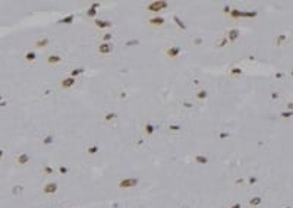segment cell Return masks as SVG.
I'll use <instances>...</instances> for the list:
<instances>
[{
    "label": "cell",
    "instance_id": "cell-38",
    "mask_svg": "<svg viewBox=\"0 0 293 208\" xmlns=\"http://www.w3.org/2000/svg\"><path fill=\"white\" fill-rule=\"evenodd\" d=\"M287 208H290V207H287Z\"/></svg>",
    "mask_w": 293,
    "mask_h": 208
},
{
    "label": "cell",
    "instance_id": "cell-34",
    "mask_svg": "<svg viewBox=\"0 0 293 208\" xmlns=\"http://www.w3.org/2000/svg\"><path fill=\"white\" fill-rule=\"evenodd\" d=\"M3 155H5V151H3L2 148H0V160H2V158H3Z\"/></svg>",
    "mask_w": 293,
    "mask_h": 208
},
{
    "label": "cell",
    "instance_id": "cell-9",
    "mask_svg": "<svg viewBox=\"0 0 293 208\" xmlns=\"http://www.w3.org/2000/svg\"><path fill=\"white\" fill-rule=\"evenodd\" d=\"M62 62V56L60 54H48L47 56V63L52 65V66H56Z\"/></svg>",
    "mask_w": 293,
    "mask_h": 208
},
{
    "label": "cell",
    "instance_id": "cell-16",
    "mask_svg": "<svg viewBox=\"0 0 293 208\" xmlns=\"http://www.w3.org/2000/svg\"><path fill=\"white\" fill-rule=\"evenodd\" d=\"M284 43H287V35L286 34H280V35L276 37V44L277 45H282Z\"/></svg>",
    "mask_w": 293,
    "mask_h": 208
},
{
    "label": "cell",
    "instance_id": "cell-13",
    "mask_svg": "<svg viewBox=\"0 0 293 208\" xmlns=\"http://www.w3.org/2000/svg\"><path fill=\"white\" fill-rule=\"evenodd\" d=\"M208 97V91L207 90H198L196 92H195V98L198 100V101H204Z\"/></svg>",
    "mask_w": 293,
    "mask_h": 208
},
{
    "label": "cell",
    "instance_id": "cell-17",
    "mask_svg": "<svg viewBox=\"0 0 293 208\" xmlns=\"http://www.w3.org/2000/svg\"><path fill=\"white\" fill-rule=\"evenodd\" d=\"M230 18L232 19H237V18H243V12H240L239 9H233V10H230Z\"/></svg>",
    "mask_w": 293,
    "mask_h": 208
},
{
    "label": "cell",
    "instance_id": "cell-23",
    "mask_svg": "<svg viewBox=\"0 0 293 208\" xmlns=\"http://www.w3.org/2000/svg\"><path fill=\"white\" fill-rule=\"evenodd\" d=\"M173 21H174V22L177 23V25H179V28H180L182 31H186V27H185V23H183V22H182V21H180L179 18H177V16H173Z\"/></svg>",
    "mask_w": 293,
    "mask_h": 208
},
{
    "label": "cell",
    "instance_id": "cell-8",
    "mask_svg": "<svg viewBox=\"0 0 293 208\" xmlns=\"http://www.w3.org/2000/svg\"><path fill=\"white\" fill-rule=\"evenodd\" d=\"M240 37V29H237V28H233V29H230L229 31V34H227V41H230V43H235L237 38Z\"/></svg>",
    "mask_w": 293,
    "mask_h": 208
},
{
    "label": "cell",
    "instance_id": "cell-6",
    "mask_svg": "<svg viewBox=\"0 0 293 208\" xmlns=\"http://www.w3.org/2000/svg\"><path fill=\"white\" fill-rule=\"evenodd\" d=\"M138 179H133V177H129V179H123V180H120L119 182V188H123V189H126V188H133V186H136L138 185Z\"/></svg>",
    "mask_w": 293,
    "mask_h": 208
},
{
    "label": "cell",
    "instance_id": "cell-12",
    "mask_svg": "<svg viewBox=\"0 0 293 208\" xmlns=\"http://www.w3.org/2000/svg\"><path fill=\"white\" fill-rule=\"evenodd\" d=\"M48 44H50V38H47V37H44V38H40V40L35 41V47H37V48H46Z\"/></svg>",
    "mask_w": 293,
    "mask_h": 208
},
{
    "label": "cell",
    "instance_id": "cell-3",
    "mask_svg": "<svg viewBox=\"0 0 293 208\" xmlns=\"http://www.w3.org/2000/svg\"><path fill=\"white\" fill-rule=\"evenodd\" d=\"M148 23L151 27H154V28H160V27H163L166 23V18L160 16V15H154V16L148 18Z\"/></svg>",
    "mask_w": 293,
    "mask_h": 208
},
{
    "label": "cell",
    "instance_id": "cell-37",
    "mask_svg": "<svg viewBox=\"0 0 293 208\" xmlns=\"http://www.w3.org/2000/svg\"><path fill=\"white\" fill-rule=\"evenodd\" d=\"M0 101H3V97H2V95H0Z\"/></svg>",
    "mask_w": 293,
    "mask_h": 208
},
{
    "label": "cell",
    "instance_id": "cell-26",
    "mask_svg": "<svg viewBox=\"0 0 293 208\" xmlns=\"http://www.w3.org/2000/svg\"><path fill=\"white\" fill-rule=\"evenodd\" d=\"M261 201H262V199H261L259 197H257V198L251 199V202H249V204H251V207H258V205L261 204Z\"/></svg>",
    "mask_w": 293,
    "mask_h": 208
},
{
    "label": "cell",
    "instance_id": "cell-27",
    "mask_svg": "<svg viewBox=\"0 0 293 208\" xmlns=\"http://www.w3.org/2000/svg\"><path fill=\"white\" fill-rule=\"evenodd\" d=\"M73 18H75V15H69V16H66V18H63L60 22H62V23H72V22H73Z\"/></svg>",
    "mask_w": 293,
    "mask_h": 208
},
{
    "label": "cell",
    "instance_id": "cell-18",
    "mask_svg": "<svg viewBox=\"0 0 293 208\" xmlns=\"http://www.w3.org/2000/svg\"><path fill=\"white\" fill-rule=\"evenodd\" d=\"M117 119V113H114V112H107L104 114V120L106 122H113V120H116Z\"/></svg>",
    "mask_w": 293,
    "mask_h": 208
},
{
    "label": "cell",
    "instance_id": "cell-2",
    "mask_svg": "<svg viewBox=\"0 0 293 208\" xmlns=\"http://www.w3.org/2000/svg\"><path fill=\"white\" fill-rule=\"evenodd\" d=\"M97 51H98V54H101V56H109V54L113 53V44H111V43H100Z\"/></svg>",
    "mask_w": 293,
    "mask_h": 208
},
{
    "label": "cell",
    "instance_id": "cell-15",
    "mask_svg": "<svg viewBox=\"0 0 293 208\" xmlns=\"http://www.w3.org/2000/svg\"><path fill=\"white\" fill-rule=\"evenodd\" d=\"M154 130H156V126L152 125V123H147L145 128H144V132H145L147 136H151L152 133H154Z\"/></svg>",
    "mask_w": 293,
    "mask_h": 208
},
{
    "label": "cell",
    "instance_id": "cell-24",
    "mask_svg": "<svg viewBox=\"0 0 293 208\" xmlns=\"http://www.w3.org/2000/svg\"><path fill=\"white\" fill-rule=\"evenodd\" d=\"M182 129V126L180 125H177V123H172V125H169V130L170 132H179Z\"/></svg>",
    "mask_w": 293,
    "mask_h": 208
},
{
    "label": "cell",
    "instance_id": "cell-21",
    "mask_svg": "<svg viewBox=\"0 0 293 208\" xmlns=\"http://www.w3.org/2000/svg\"><path fill=\"white\" fill-rule=\"evenodd\" d=\"M111 40H113L111 32H104L103 37H101V43H111Z\"/></svg>",
    "mask_w": 293,
    "mask_h": 208
},
{
    "label": "cell",
    "instance_id": "cell-4",
    "mask_svg": "<svg viewBox=\"0 0 293 208\" xmlns=\"http://www.w3.org/2000/svg\"><path fill=\"white\" fill-rule=\"evenodd\" d=\"M166 57H169V59H176L177 56H179L182 53V47L179 45H170L169 48H166Z\"/></svg>",
    "mask_w": 293,
    "mask_h": 208
},
{
    "label": "cell",
    "instance_id": "cell-14",
    "mask_svg": "<svg viewBox=\"0 0 293 208\" xmlns=\"http://www.w3.org/2000/svg\"><path fill=\"white\" fill-rule=\"evenodd\" d=\"M242 75H243V69H242V68H236V66H235V68L230 69V76H232V78L242 76Z\"/></svg>",
    "mask_w": 293,
    "mask_h": 208
},
{
    "label": "cell",
    "instance_id": "cell-22",
    "mask_svg": "<svg viewBox=\"0 0 293 208\" xmlns=\"http://www.w3.org/2000/svg\"><path fill=\"white\" fill-rule=\"evenodd\" d=\"M194 160H195L196 163H199V164H207V163H208V158H207L205 155H195Z\"/></svg>",
    "mask_w": 293,
    "mask_h": 208
},
{
    "label": "cell",
    "instance_id": "cell-19",
    "mask_svg": "<svg viewBox=\"0 0 293 208\" xmlns=\"http://www.w3.org/2000/svg\"><path fill=\"white\" fill-rule=\"evenodd\" d=\"M98 151H100V146H97V145H91V146H88V148H86V154L88 155H95Z\"/></svg>",
    "mask_w": 293,
    "mask_h": 208
},
{
    "label": "cell",
    "instance_id": "cell-32",
    "mask_svg": "<svg viewBox=\"0 0 293 208\" xmlns=\"http://www.w3.org/2000/svg\"><path fill=\"white\" fill-rule=\"evenodd\" d=\"M282 117H292V112H283Z\"/></svg>",
    "mask_w": 293,
    "mask_h": 208
},
{
    "label": "cell",
    "instance_id": "cell-11",
    "mask_svg": "<svg viewBox=\"0 0 293 208\" xmlns=\"http://www.w3.org/2000/svg\"><path fill=\"white\" fill-rule=\"evenodd\" d=\"M16 161H18V164H21V166L28 164V163H30V155L25 154V152H22V154H19V155L16 157Z\"/></svg>",
    "mask_w": 293,
    "mask_h": 208
},
{
    "label": "cell",
    "instance_id": "cell-20",
    "mask_svg": "<svg viewBox=\"0 0 293 208\" xmlns=\"http://www.w3.org/2000/svg\"><path fill=\"white\" fill-rule=\"evenodd\" d=\"M35 59H37V53L35 51H27V53H25V60H27V62H34Z\"/></svg>",
    "mask_w": 293,
    "mask_h": 208
},
{
    "label": "cell",
    "instance_id": "cell-1",
    "mask_svg": "<svg viewBox=\"0 0 293 208\" xmlns=\"http://www.w3.org/2000/svg\"><path fill=\"white\" fill-rule=\"evenodd\" d=\"M167 6H169L167 2H163V0H157V2H151V3H148V5H147V10L158 15V12L164 10Z\"/></svg>",
    "mask_w": 293,
    "mask_h": 208
},
{
    "label": "cell",
    "instance_id": "cell-25",
    "mask_svg": "<svg viewBox=\"0 0 293 208\" xmlns=\"http://www.w3.org/2000/svg\"><path fill=\"white\" fill-rule=\"evenodd\" d=\"M81 72H82V69H73V70H70V75L69 76H72V78H78L79 75H81Z\"/></svg>",
    "mask_w": 293,
    "mask_h": 208
},
{
    "label": "cell",
    "instance_id": "cell-10",
    "mask_svg": "<svg viewBox=\"0 0 293 208\" xmlns=\"http://www.w3.org/2000/svg\"><path fill=\"white\" fill-rule=\"evenodd\" d=\"M43 192L46 195H54L57 192V183H47L43 189Z\"/></svg>",
    "mask_w": 293,
    "mask_h": 208
},
{
    "label": "cell",
    "instance_id": "cell-35",
    "mask_svg": "<svg viewBox=\"0 0 293 208\" xmlns=\"http://www.w3.org/2000/svg\"><path fill=\"white\" fill-rule=\"evenodd\" d=\"M220 138H227V133H220Z\"/></svg>",
    "mask_w": 293,
    "mask_h": 208
},
{
    "label": "cell",
    "instance_id": "cell-29",
    "mask_svg": "<svg viewBox=\"0 0 293 208\" xmlns=\"http://www.w3.org/2000/svg\"><path fill=\"white\" fill-rule=\"evenodd\" d=\"M86 15H88V16H91V18H95V16H97V10H95V9H93V7H88V10H86Z\"/></svg>",
    "mask_w": 293,
    "mask_h": 208
},
{
    "label": "cell",
    "instance_id": "cell-31",
    "mask_svg": "<svg viewBox=\"0 0 293 208\" xmlns=\"http://www.w3.org/2000/svg\"><path fill=\"white\" fill-rule=\"evenodd\" d=\"M50 142H53V136H52V135H48V136L43 141V144H50Z\"/></svg>",
    "mask_w": 293,
    "mask_h": 208
},
{
    "label": "cell",
    "instance_id": "cell-33",
    "mask_svg": "<svg viewBox=\"0 0 293 208\" xmlns=\"http://www.w3.org/2000/svg\"><path fill=\"white\" fill-rule=\"evenodd\" d=\"M59 172H60L62 175H65V173H68V169H66V167H59Z\"/></svg>",
    "mask_w": 293,
    "mask_h": 208
},
{
    "label": "cell",
    "instance_id": "cell-36",
    "mask_svg": "<svg viewBox=\"0 0 293 208\" xmlns=\"http://www.w3.org/2000/svg\"><path fill=\"white\" fill-rule=\"evenodd\" d=\"M232 208H240V204H235V205H232Z\"/></svg>",
    "mask_w": 293,
    "mask_h": 208
},
{
    "label": "cell",
    "instance_id": "cell-28",
    "mask_svg": "<svg viewBox=\"0 0 293 208\" xmlns=\"http://www.w3.org/2000/svg\"><path fill=\"white\" fill-rule=\"evenodd\" d=\"M227 44H229V41H227V38L224 37V38H221V40L217 43V48H223V47H224V45H227Z\"/></svg>",
    "mask_w": 293,
    "mask_h": 208
},
{
    "label": "cell",
    "instance_id": "cell-30",
    "mask_svg": "<svg viewBox=\"0 0 293 208\" xmlns=\"http://www.w3.org/2000/svg\"><path fill=\"white\" fill-rule=\"evenodd\" d=\"M43 172H44L46 175H52V173L54 172V170H53V167H50V166H46V167L43 169Z\"/></svg>",
    "mask_w": 293,
    "mask_h": 208
},
{
    "label": "cell",
    "instance_id": "cell-7",
    "mask_svg": "<svg viewBox=\"0 0 293 208\" xmlns=\"http://www.w3.org/2000/svg\"><path fill=\"white\" fill-rule=\"evenodd\" d=\"M94 23H95V27L100 28V29H109V28L113 27V22H110V21H104V19H98V18L94 19Z\"/></svg>",
    "mask_w": 293,
    "mask_h": 208
},
{
    "label": "cell",
    "instance_id": "cell-5",
    "mask_svg": "<svg viewBox=\"0 0 293 208\" xmlns=\"http://www.w3.org/2000/svg\"><path fill=\"white\" fill-rule=\"evenodd\" d=\"M75 85H76V79L72 78V76H65L60 81V88L62 90H70V88L75 87Z\"/></svg>",
    "mask_w": 293,
    "mask_h": 208
}]
</instances>
